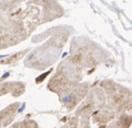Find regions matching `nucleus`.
<instances>
[{
	"label": "nucleus",
	"mask_w": 132,
	"mask_h": 128,
	"mask_svg": "<svg viewBox=\"0 0 132 128\" xmlns=\"http://www.w3.org/2000/svg\"><path fill=\"white\" fill-rule=\"evenodd\" d=\"M105 52L95 42L84 38L73 39L71 41L70 61L83 73L87 70H93L104 61Z\"/></svg>",
	"instance_id": "obj_2"
},
{
	"label": "nucleus",
	"mask_w": 132,
	"mask_h": 128,
	"mask_svg": "<svg viewBox=\"0 0 132 128\" xmlns=\"http://www.w3.org/2000/svg\"><path fill=\"white\" fill-rule=\"evenodd\" d=\"M1 49L17 45L30 36L22 13V7L8 13H1Z\"/></svg>",
	"instance_id": "obj_3"
},
{
	"label": "nucleus",
	"mask_w": 132,
	"mask_h": 128,
	"mask_svg": "<svg viewBox=\"0 0 132 128\" xmlns=\"http://www.w3.org/2000/svg\"><path fill=\"white\" fill-rule=\"evenodd\" d=\"M22 13L28 30L32 33L40 25L61 18L64 10L56 0H28Z\"/></svg>",
	"instance_id": "obj_1"
},
{
	"label": "nucleus",
	"mask_w": 132,
	"mask_h": 128,
	"mask_svg": "<svg viewBox=\"0 0 132 128\" xmlns=\"http://www.w3.org/2000/svg\"><path fill=\"white\" fill-rule=\"evenodd\" d=\"M25 0H0L1 13H8L14 12L21 7V5Z\"/></svg>",
	"instance_id": "obj_6"
},
{
	"label": "nucleus",
	"mask_w": 132,
	"mask_h": 128,
	"mask_svg": "<svg viewBox=\"0 0 132 128\" xmlns=\"http://www.w3.org/2000/svg\"><path fill=\"white\" fill-rule=\"evenodd\" d=\"M121 120L120 122H117V123H115V124H113V125H112L109 128H128L129 126V125H123V123H121Z\"/></svg>",
	"instance_id": "obj_8"
},
{
	"label": "nucleus",
	"mask_w": 132,
	"mask_h": 128,
	"mask_svg": "<svg viewBox=\"0 0 132 128\" xmlns=\"http://www.w3.org/2000/svg\"><path fill=\"white\" fill-rule=\"evenodd\" d=\"M53 29V33L51 34L49 40L46 42L45 45L38 47L31 55L28 57L26 63L27 66L40 70L43 59L46 56H52L53 52H51V48H62L65 44L67 39L69 38L70 32L67 27H55Z\"/></svg>",
	"instance_id": "obj_4"
},
{
	"label": "nucleus",
	"mask_w": 132,
	"mask_h": 128,
	"mask_svg": "<svg viewBox=\"0 0 132 128\" xmlns=\"http://www.w3.org/2000/svg\"><path fill=\"white\" fill-rule=\"evenodd\" d=\"M12 89L14 96L17 95L22 94V92H24L25 85L22 82H6L5 84H2L1 87V92L2 94H5L6 92H8Z\"/></svg>",
	"instance_id": "obj_7"
},
{
	"label": "nucleus",
	"mask_w": 132,
	"mask_h": 128,
	"mask_svg": "<svg viewBox=\"0 0 132 128\" xmlns=\"http://www.w3.org/2000/svg\"><path fill=\"white\" fill-rule=\"evenodd\" d=\"M100 86L105 92L112 106L115 108H127L132 102V92L113 81H101Z\"/></svg>",
	"instance_id": "obj_5"
}]
</instances>
